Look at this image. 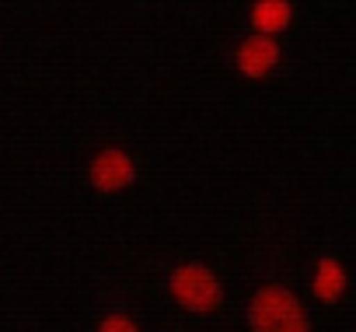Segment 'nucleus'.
Listing matches in <instances>:
<instances>
[{
	"mask_svg": "<svg viewBox=\"0 0 356 332\" xmlns=\"http://www.w3.org/2000/svg\"><path fill=\"white\" fill-rule=\"evenodd\" d=\"M248 322H252L255 332H311L304 304L297 301V294L286 290V287H276V283L262 287L252 297Z\"/></svg>",
	"mask_w": 356,
	"mask_h": 332,
	"instance_id": "f257e3e1",
	"label": "nucleus"
},
{
	"mask_svg": "<svg viewBox=\"0 0 356 332\" xmlns=\"http://www.w3.org/2000/svg\"><path fill=\"white\" fill-rule=\"evenodd\" d=\"M168 287H171V297L182 304V308H189V311H213L220 304V297H224L220 280L207 266H200V262L178 266L171 273Z\"/></svg>",
	"mask_w": 356,
	"mask_h": 332,
	"instance_id": "f03ea898",
	"label": "nucleus"
},
{
	"mask_svg": "<svg viewBox=\"0 0 356 332\" xmlns=\"http://www.w3.org/2000/svg\"><path fill=\"white\" fill-rule=\"evenodd\" d=\"M133 179H136V164H133V157L126 150L105 147V150L95 154V161H91V186L98 193H119Z\"/></svg>",
	"mask_w": 356,
	"mask_h": 332,
	"instance_id": "7ed1b4c3",
	"label": "nucleus"
},
{
	"mask_svg": "<svg viewBox=\"0 0 356 332\" xmlns=\"http://www.w3.org/2000/svg\"><path fill=\"white\" fill-rule=\"evenodd\" d=\"M280 63V46L269 35H252L238 46V70L245 77H266Z\"/></svg>",
	"mask_w": 356,
	"mask_h": 332,
	"instance_id": "20e7f679",
	"label": "nucleus"
},
{
	"mask_svg": "<svg viewBox=\"0 0 356 332\" xmlns=\"http://www.w3.org/2000/svg\"><path fill=\"white\" fill-rule=\"evenodd\" d=\"M314 297L318 301H339L342 297V290H346V269H342V262L339 259H318V266H314Z\"/></svg>",
	"mask_w": 356,
	"mask_h": 332,
	"instance_id": "39448f33",
	"label": "nucleus"
},
{
	"mask_svg": "<svg viewBox=\"0 0 356 332\" xmlns=\"http://www.w3.org/2000/svg\"><path fill=\"white\" fill-rule=\"evenodd\" d=\"M290 15L293 8L286 4V0H259V4L252 8V25L259 29V35H276L290 25Z\"/></svg>",
	"mask_w": 356,
	"mask_h": 332,
	"instance_id": "423d86ee",
	"label": "nucleus"
},
{
	"mask_svg": "<svg viewBox=\"0 0 356 332\" xmlns=\"http://www.w3.org/2000/svg\"><path fill=\"white\" fill-rule=\"evenodd\" d=\"M98 332H140V329H136V322L126 318V315H108V318H102Z\"/></svg>",
	"mask_w": 356,
	"mask_h": 332,
	"instance_id": "0eeeda50",
	"label": "nucleus"
}]
</instances>
